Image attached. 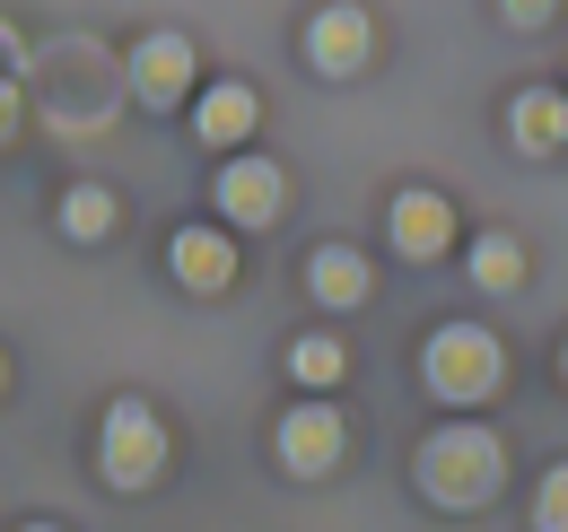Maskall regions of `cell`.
<instances>
[{
	"label": "cell",
	"mask_w": 568,
	"mask_h": 532,
	"mask_svg": "<svg viewBox=\"0 0 568 532\" xmlns=\"http://www.w3.org/2000/svg\"><path fill=\"white\" fill-rule=\"evenodd\" d=\"M27 532H53V524H27Z\"/></svg>",
	"instance_id": "d6986e66"
},
{
	"label": "cell",
	"mask_w": 568,
	"mask_h": 532,
	"mask_svg": "<svg viewBox=\"0 0 568 532\" xmlns=\"http://www.w3.org/2000/svg\"><path fill=\"white\" fill-rule=\"evenodd\" d=\"M175 279L202 288V297H219V288L236 279V245H227L219 227H184V236H175Z\"/></svg>",
	"instance_id": "9c48e42d"
},
{
	"label": "cell",
	"mask_w": 568,
	"mask_h": 532,
	"mask_svg": "<svg viewBox=\"0 0 568 532\" xmlns=\"http://www.w3.org/2000/svg\"><path fill=\"white\" fill-rule=\"evenodd\" d=\"M0 376H9V367H0Z\"/></svg>",
	"instance_id": "ffe728a7"
},
{
	"label": "cell",
	"mask_w": 568,
	"mask_h": 532,
	"mask_svg": "<svg viewBox=\"0 0 568 532\" xmlns=\"http://www.w3.org/2000/svg\"><path fill=\"white\" fill-rule=\"evenodd\" d=\"M428 393L437 401H490L498 376H507V358H498V340L481 324H446V332L428 340Z\"/></svg>",
	"instance_id": "7a4b0ae2"
},
{
	"label": "cell",
	"mask_w": 568,
	"mask_h": 532,
	"mask_svg": "<svg viewBox=\"0 0 568 532\" xmlns=\"http://www.w3.org/2000/svg\"><path fill=\"white\" fill-rule=\"evenodd\" d=\"M473 279H481V288H516V279H525V245H516V236H481V245H473Z\"/></svg>",
	"instance_id": "5bb4252c"
},
{
	"label": "cell",
	"mask_w": 568,
	"mask_h": 532,
	"mask_svg": "<svg viewBox=\"0 0 568 532\" xmlns=\"http://www.w3.org/2000/svg\"><path fill=\"white\" fill-rule=\"evenodd\" d=\"M394 245H403L412 263L446 254V245H455V209H446L437 193H403V201H394Z\"/></svg>",
	"instance_id": "ba28073f"
},
{
	"label": "cell",
	"mask_w": 568,
	"mask_h": 532,
	"mask_svg": "<svg viewBox=\"0 0 568 532\" xmlns=\"http://www.w3.org/2000/svg\"><path fill=\"white\" fill-rule=\"evenodd\" d=\"M254 114H263V105H254V88H211V96H202V114H193V132L211 140V149H236V140L254 132Z\"/></svg>",
	"instance_id": "8fae6325"
},
{
	"label": "cell",
	"mask_w": 568,
	"mask_h": 532,
	"mask_svg": "<svg viewBox=\"0 0 568 532\" xmlns=\"http://www.w3.org/2000/svg\"><path fill=\"white\" fill-rule=\"evenodd\" d=\"M420 489L437 507H481L498 489V446L481 428H446V437H428L420 446Z\"/></svg>",
	"instance_id": "6da1fadb"
},
{
	"label": "cell",
	"mask_w": 568,
	"mask_h": 532,
	"mask_svg": "<svg viewBox=\"0 0 568 532\" xmlns=\"http://www.w3.org/2000/svg\"><path fill=\"white\" fill-rule=\"evenodd\" d=\"M367 44H376V35H367V9H351V0H333V9L306 27V62L333 70V79H351V70L367 62Z\"/></svg>",
	"instance_id": "8992f818"
},
{
	"label": "cell",
	"mask_w": 568,
	"mask_h": 532,
	"mask_svg": "<svg viewBox=\"0 0 568 532\" xmlns=\"http://www.w3.org/2000/svg\"><path fill=\"white\" fill-rule=\"evenodd\" d=\"M342 446H351V428H342V410H324V401H306V410L281 419V463L288 471H333Z\"/></svg>",
	"instance_id": "5b68a950"
},
{
	"label": "cell",
	"mask_w": 568,
	"mask_h": 532,
	"mask_svg": "<svg viewBox=\"0 0 568 532\" xmlns=\"http://www.w3.org/2000/svg\"><path fill=\"white\" fill-rule=\"evenodd\" d=\"M498 9H507V27H542L560 0H498Z\"/></svg>",
	"instance_id": "e0dca14e"
},
{
	"label": "cell",
	"mask_w": 568,
	"mask_h": 532,
	"mask_svg": "<svg viewBox=\"0 0 568 532\" xmlns=\"http://www.w3.org/2000/svg\"><path fill=\"white\" fill-rule=\"evenodd\" d=\"M281 201H288V184H281V166H272V157H236V166L219 175V209H227L236 227H272V218H281Z\"/></svg>",
	"instance_id": "277c9868"
},
{
	"label": "cell",
	"mask_w": 568,
	"mask_h": 532,
	"mask_svg": "<svg viewBox=\"0 0 568 532\" xmlns=\"http://www.w3.org/2000/svg\"><path fill=\"white\" fill-rule=\"evenodd\" d=\"M18 132V88H9V79H0V140Z\"/></svg>",
	"instance_id": "ac0fdd59"
},
{
	"label": "cell",
	"mask_w": 568,
	"mask_h": 532,
	"mask_svg": "<svg viewBox=\"0 0 568 532\" xmlns=\"http://www.w3.org/2000/svg\"><path fill=\"white\" fill-rule=\"evenodd\" d=\"M62 227H71V236H88V245H97V236L114 227V193H97V184H79V193L62 201Z\"/></svg>",
	"instance_id": "9a60e30c"
},
{
	"label": "cell",
	"mask_w": 568,
	"mask_h": 532,
	"mask_svg": "<svg viewBox=\"0 0 568 532\" xmlns=\"http://www.w3.org/2000/svg\"><path fill=\"white\" fill-rule=\"evenodd\" d=\"M132 88H141L149 105H175L193 88V44L184 35H149L141 53H132Z\"/></svg>",
	"instance_id": "52a82bcc"
},
{
	"label": "cell",
	"mask_w": 568,
	"mask_h": 532,
	"mask_svg": "<svg viewBox=\"0 0 568 532\" xmlns=\"http://www.w3.org/2000/svg\"><path fill=\"white\" fill-rule=\"evenodd\" d=\"M534 524H542V532H568V463L534 489Z\"/></svg>",
	"instance_id": "2e32d148"
},
{
	"label": "cell",
	"mask_w": 568,
	"mask_h": 532,
	"mask_svg": "<svg viewBox=\"0 0 568 532\" xmlns=\"http://www.w3.org/2000/svg\"><path fill=\"white\" fill-rule=\"evenodd\" d=\"M288 376H297V385H342V376H351V358H342V340H297V349H288Z\"/></svg>",
	"instance_id": "4fadbf2b"
},
{
	"label": "cell",
	"mask_w": 568,
	"mask_h": 532,
	"mask_svg": "<svg viewBox=\"0 0 568 532\" xmlns=\"http://www.w3.org/2000/svg\"><path fill=\"white\" fill-rule=\"evenodd\" d=\"M507 132H516V149H568V96H560V88H534V96H516Z\"/></svg>",
	"instance_id": "30bf717a"
},
{
	"label": "cell",
	"mask_w": 568,
	"mask_h": 532,
	"mask_svg": "<svg viewBox=\"0 0 568 532\" xmlns=\"http://www.w3.org/2000/svg\"><path fill=\"white\" fill-rule=\"evenodd\" d=\"M158 463H166L158 410H149V401H114V410H105V480H114V489H141V480H158Z\"/></svg>",
	"instance_id": "3957f363"
},
{
	"label": "cell",
	"mask_w": 568,
	"mask_h": 532,
	"mask_svg": "<svg viewBox=\"0 0 568 532\" xmlns=\"http://www.w3.org/2000/svg\"><path fill=\"white\" fill-rule=\"evenodd\" d=\"M315 297H324V306H358V297H367V263L342 254V245H324V254H315Z\"/></svg>",
	"instance_id": "7c38bea8"
}]
</instances>
